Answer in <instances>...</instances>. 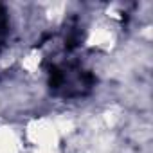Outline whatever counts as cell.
<instances>
[{
    "instance_id": "cell-1",
    "label": "cell",
    "mask_w": 153,
    "mask_h": 153,
    "mask_svg": "<svg viewBox=\"0 0 153 153\" xmlns=\"http://www.w3.org/2000/svg\"><path fill=\"white\" fill-rule=\"evenodd\" d=\"M9 33H11V15L4 6H0V54L4 52L7 45Z\"/></svg>"
}]
</instances>
